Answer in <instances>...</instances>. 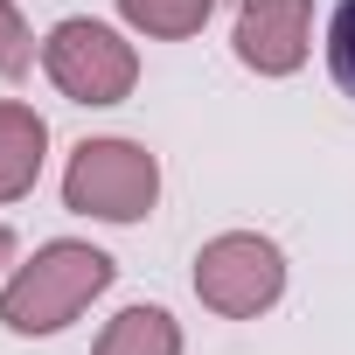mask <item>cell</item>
<instances>
[{"label":"cell","mask_w":355,"mask_h":355,"mask_svg":"<svg viewBox=\"0 0 355 355\" xmlns=\"http://www.w3.org/2000/svg\"><path fill=\"white\" fill-rule=\"evenodd\" d=\"M160 196V160L139 139H84L63 167V202L98 223H139Z\"/></svg>","instance_id":"cell-2"},{"label":"cell","mask_w":355,"mask_h":355,"mask_svg":"<svg viewBox=\"0 0 355 355\" xmlns=\"http://www.w3.org/2000/svg\"><path fill=\"white\" fill-rule=\"evenodd\" d=\"M42 70H49V84H56L70 105H119V98H132V84H139L132 42H125L119 28H105V21H84V15L49 28Z\"/></svg>","instance_id":"cell-3"},{"label":"cell","mask_w":355,"mask_h":355,"mask_svg":"<svg viewBox=\"0 0 355 355\" xmlns=\"http://www.w3.org/2000/svg\"><path fill=\"white\" fill-rule=\"evenodd\" d=\"M112 258L98 244H77V237H56L42 244L28 265L8 272V286H0V320H8L15 334H56L70 327L105 286H112Z\"/></svg>","instance_id":"cell-1"},{"label":"cell","mask_w":355,"mask_h":355,"mask_svg":"<svg viewBox=\"0 0 355 355\" xmlns=\"http://www.w3.org/2000/svg\"><path fill=\"white\" fill-rule=\"evenodd\" d=\"M8 265H15V230L0 223V272H8Z\"/></svg>","instance_id":"cell-11"},{"label":"cell","mask_w":355,"mask_h":355,"mask_svg":"<svg viewBox=\"0 0 355 355\" xmlns=\"http://www.w3.org/2000/svg\"><path fill=\"white\" fill-rule=\"evenodd\" d=\"M42 146H49L42 112H28L21 98H0V202H21V196L35 189Z\"/></svg>","instance_id":"cell-6"},{"label":"cell","mask_w":355,"mask_h":355,"mask_svg":"<svg viewBox=\"0 0 355 355\" xmlns=\"http://www.w3.org/2000/svg\"><path fill=\"white\" fill-rule=\"evenodd\" d=\"M196 293H202L209 313L251 320V313H265L286 293V258L258 230H223V237H209L196 251Z\"/></svg>","instance_id":"cell-4"},{"label":"cell","mask_w":355,"mask_h":355,"mask_svg":"<svg viewBox=\"0 0 355 355\" xmlns=\"http://www.w3.org/2000/svg\"><path fill=\"white\" fill-rule=\"evenodd\" d=\"M98 355H182V327L167 306H125L105 320Z\"/></svg>","instance_id":"cell-7"},{"label":"cell","mask_w":355,"mask_h":355,"mask_svg":"<svg viewBox=\"0 0 355 355\" xmlns=\"http://www.w3.org/2000/svg\"><path fill=\"white\" fill-rule=\"evenodd\" d=\"M313 0H244L237 15V63L258 77H293L306 63Z\"/></svg>","instance_id":"cell-5"},{"label":"cell","mask_w":355,"mask_h":355,"mask_svg":"<svg viewBox=\"0 0 355 355\" xmlns=\"http://www.w3.org/2000/svg\"><path fill=\"white\" fill-rule=\"evenodd\" d=\"M28 63H35V35L15 0H0V77H28Z\"/></svg>","instance_id":"cell-9"},{"label":"cell","mask_w":355,"mask_h":355,"mask_svg":"<svg viewBox=\"0 0 355 355\" xmlns=\"http://www.w3.org/2000/svg\"><path fill=\"white\" fill-rule=\"evenodd\" d=\"M216 0H119V15L139 28V35H160V42H182L209 21Z\"/></svg>","instance_id":"cell-8"},{"label":"cell","mask_w":355,"mask_h":355,"mask_svg":"<svg viewBox=\"0 0 355 355\" xmlns=\"http://www.w3.org/2000/svg\"><path fill=\"white\" fill-rule=\"evenodd\" d=\"M327 70H334V84L355 98V0H341L334 21H327Z\"/></svg>","instance_id":"cell-10"}]
</instances>
